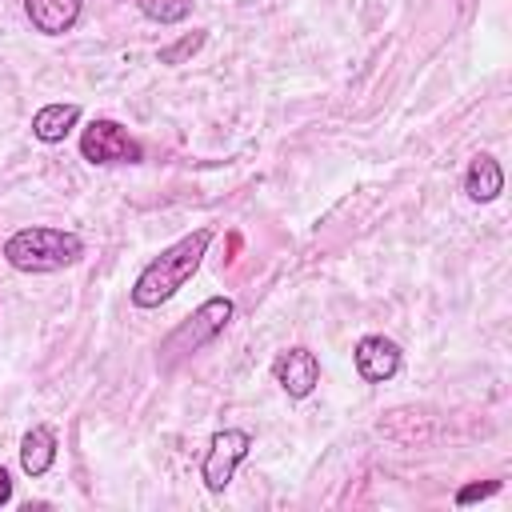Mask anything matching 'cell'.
Here are the masks:
<instances>
[{"instance_id":"cell-1","label":"cell","mask_w":512,"mask_h":512,"mask_svg":"<svg viewBox=\"0 0 512 512\" xmlns=\"http://www.w3.org/2000/svg\"><path fill=\"white\" fill-rule=\"evenodd\" d=\"M212 244V228H196L188 236H180L176 244H168L156 260H148L132 284V304L136 308H160L168 304L200 268L204 252Z\"/></svg>"},{"instance_id":"cell-2","label":"cell","mask_w":512,"mask_h":512,"mask_svg":"<svg viewBox=\"0 0 512 512\" xmlns=\"http://www.w3.org/2000/svg\"><path fill=\"white\" fill-rule=\"evenodd\" d=\"M4 260L16 268V272H60V268H72L80 256H84V240L68 228H48V224H32V228H20L4 240Z\"/></svg>"},{"instance_id":"cell-3","label":"cell","mask_w":512,"mask_h":512,"mask_svg":"<svg viewBox=\"0 0 512 512\" xmlns=\"http://www.w3.org/2000/svg\"><path fill=\"white\" fill-rule=\"evenodd\" d=\"M232 316H236V304H232L228 296H208L184 324H176V328L164 336V344H160V368H172L176 360H184V356L200 352L204 344H212V340L228 328Z\"/></svg>"},{"instance_id":"cell-4","label":"cell","mask_w":512,"mask_h":512,"mask_svg":"<svg viewBox=\"0 0 512 512\" xmlns=\"http://www.w3.org/2000/svg\"><path fill=\"white\" fill-rule=\"evenodd\" d=\"M80 156L88 164H100V168H112V164H140L144 160V148L140 140L128 136L124 124L108 120V116H96L84 132H80Z\"/></svg>"},{"instance_id":"cell-5","label":"cell","mask_w":512,"mask_h":512,"mask_svg":"<svg viewBox=\"0 0 512 512\" xmlns=\"http://www.w3.org/2000/svg\"><path fill=\"white\" fill-rule=\"evenodd\" d=\"M248 452H252V432H244V428H220L208 440V452H204V464H200L204 488L208 492H224Z\"/></svg>"},{"instance_id":"cell-6","label":"cell","mask_w":512,"mask_h":512,"mask_svg":"<svg viewBox=\"0 0 512 512\" xmlns=\"http://www.w3.org/2000/svg\"><path fill=\"white\" fill-rule=\"evenodd\" d=\"M272 376H276V384H280L292 400H304V396H312V388L320 384V360H316L312 348L296 344V348H288V352H280V356L272 360Z\"/></svg>"},{"instance_id":"cell-7","label":"cell","mask_w":512,"mask_h":512,"mask_svg":"<svg viewBox=\"0 0 512 512\" xmlns=\"http://www.w3.org/2000/svg\"><path fill=\"white\" fill-rule=\"evenodd\" d=\"M352 360H356V372H360V380H368V384H384V380H392L396 372H400V344L396 340H388V336H360L356 340V348H352Z\"/></svg>"},{"instance_id":"cell-8","label":"cell","mask_w":512,"mask_h":512,"mask_svg":"<svg viewBox=\"0 0 512 512\" xmlns=\"http://www.w3.org/2000/svg\"><path fill=\"white\" fill-rule=\"evenodd\" d=\"M84 0H24V16L40 36H64L76 28Z\"/></svg>"},{"instance_id":"cell-9","label":"cell","mask_w":512,"mask_h":512,"mask_svg":"<svg viewBox=\"0 0 512 512\" xmlns=\"http://www.w3.org/2000/svg\"><path fill=\"white\" fill-rule=\"evenodd\" d=\"M500 192H504V172H500L496 156H488V152L472 156V164L464 172V196L476 204H492Z\"/></svg>"},{"instance_id":"cell-10","label":"cell","mask_w":512,"mask_h":512,"mask_svg":"<svg viewBox=\"0 0 512 512\" xmlns=\"http://www.w3.org/2000/svg\"><path fill=\"white\" fill-rule=\"evenodd\" d=\"M56 464V432L48 424H32L20 440V468L28 476H44Z\"/></svg>"},{"instance_id":"cell-11","label":"cell","mask_w":512,"mask_h":512,"mask_svg":"<svg viewBox=\"0 0 512 512\" xmlns=\"http://www.w3.org/2000/svg\"><path fill=\"white\" fill-rule=\"evenodd\" d=\"M80 120V104H44L36 116H32V136L40 144H60Z\"/></svg>"},{"instance_id":"cell-12","label":"cell","mask_w":512,"mask_h":512,"mask_svg":"<svg viewBox=\"0 0 512 512\" xmlns=\"http://www.w3.org/2000/svg\"><path fill=\"white\" fill-rule=\"evenodd\" d=\"M204 40H208V32H204V28H192V32H184L180 40L164 44V48L156 52V60H160V64H184V60H192V56L204 48Z\"/></svg>"},{"instance_id":"cell-13","label":"cell","mask_w":512,"mask_h":512,"mask_svg":"<svg viewBox=\"0 0 512 512\" xmlns=\"http://www.w3.org/2000/svg\"><path fill=\"white\" fill-rule=\"evenodd\" d=\"M140 12L156 24H180L192 12V0H140Z\"/></svg>"},{"instance_id":"cell-14","label":"cell","mask_w":512,"mask_h":512,"mask_svg":"<svg viewBox=\"0 0 512 512\" xmlns=\"http://www.w3.org/2000/svg\"><path fill=\"white\" fill-rule=\"evenodd\" d=\"M500 492V480H484V484H464L460 492H456V504L464 508V504H472V500H484V496H496Z\"/></svg>"},{"instance_id":"cell-15","label":"cell","mask_w":512,"mask_h":512,"mask_svg":"<svg viewBox=\"0 0 512 512\" xmlns=\"http://www.w3.org/2000/svg\"><path fill=\"white\" fill-rule=\"evenodd\" d=\"M12 500V476H8V468L0 464V504H8Z\"/></svg>"}]
</instances>
